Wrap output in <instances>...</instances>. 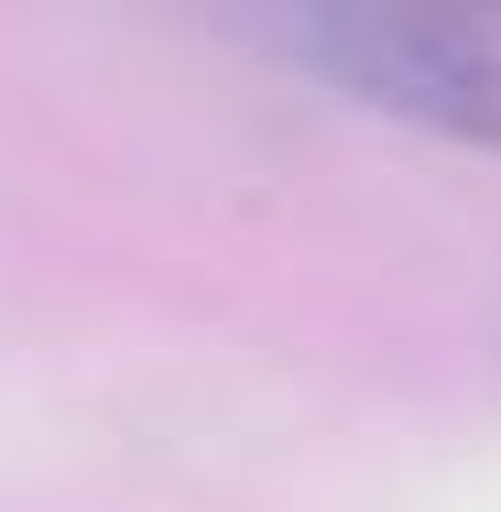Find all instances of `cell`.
Here are the masks:
<instances>
[{
    "label": "cell",
    "mask_w": 501,
    "mask_h": 512,
    "mask_svg": "<svg viewBox=\"0 0 501 512\" xmlns=\"http://www.w3.org/2000/svg\"><path fill=\"white\" fill-rule=\"evenodd\" d=\"M240 44L284 55L349 109L501 153V11H262Z\"/></svg>",
    "instance_id": "cell-1"
}]
</instances>
